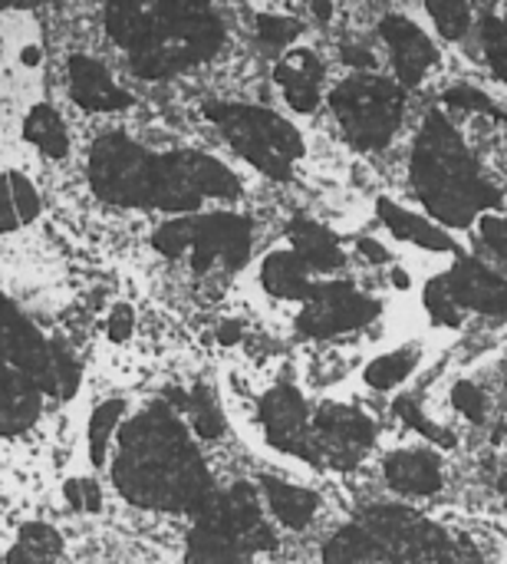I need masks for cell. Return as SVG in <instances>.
<instances>
[{"instance_id":"cell-1","label":"cell","mask_w":507,"mask_h":564,"mask_svg":"<svg viewBox=\"0 0 507 564\" xmlns=\"http://www.w3.org/2000/svg\"><path fill=\"white\" fill-rule=\"evenodd\" d=\"M86 178L106 205L168 212L175 218L195 215L208 202L241 198V178L221 159L191 149L155 152L119 129L89 145Z\"/></svg>"},{"instance_id":"cell-2","label":"cell","mask_w":507,"mask_h":564,"mask_svg":"<svg viewBox=\"0 0 507 564\" xmlns=\"http://www.w3.org/2000/svg\"><path fill=\"white\" fill-rule=\"evenodd\" d=\"M109 476L125 502L172 516L198 519L218 492L195 436L165 400L122 420Z\"/></svg>"},{"instance_id":"cell-3","label":"cell","mask_w":507,"mask_h":564,"mask_svg":"<svg viewBox=\"0 0 507 564\" xmlns=\"http://www.w3.org/2000/svg\"><path fill=\"white\" fill-rule=\"evenodd\" d=\"M102 26L125 53L129 73L145 83H165L214 59L228 40V26L214 7L185 0L109 3Z\"/></svg>"},{"instance_id":"cell-4","label":"cell","mask_w":507,"mask_h":564,"mask_svg":"<svg viewBox=\"0 0 507 564\" xmlns=\"http://www.w3.org/2000/svg\"><path fill=\"white\" fill-rule=\"evenodd\" d=\"M412 185L426 208L452 228H465L478 212L502 205V192L482 178L478 162L442 112H429L416 139Z\"/></svg>"},{"instance_id":"cell-5","label":"cell","mask_w":507,"mask_h":564,"mask_svg":"<svg viewBox=\"0 0 507 564\" xmlns=\"http://www.w3.org/2000/svg\"><path fill=\"white\" fill-rule=\"evenodd\" d=\"M152 248L168 261H185L198 278L234 274L254 251V221L238 212H195L155 228Z\"/></svg>"},{"instance_id":"cell-6","label":"cell","mask_w":507,"mask_h":564,"mask_svg":"<svg viewBox=\"0 0 507 564\" xmlns=\"http://www.w3.org/2000/svg\"><path fill=\"white\" fill-rule=\"evenodd\" d=\"M205 119L218 129V135L257 172L267 178H290L297 159H304V135L284 116L247 106V102H208Z\"/></svg>"},{"instance_id":"cell-7","label":"cell","mask_w":507,"mask_h":564,"mask_svg":"<svg viewBox=\"0 0 507 564\" xmlns=\"http://www.w3.org/2000/svg\"><path fill=\"white\" fill-rule=\"evenodd\" d=\"M330 106H333V116H337L343 135L356 149L376 152L393 142V135L403 122L406 93L393 79L356 73V76L343 79L340 86H333Z\"/></svg>"},{"instance_id":"cell-8","label":"cell","mask_w":507,"mask_h":564,"mask_svg":"<svg viewBox=\"0 0 507 564\" xmlns=\"http://www.w3.org/2000/svg\"><path fill=\"white\" fill-rule=\"evenodd\" d=\"M310 430H313L317 466L337 469V473L356 469L376 440L373 420L363 410L346 406V403H323L310 416Z\"/></svg>"},{"instance_id":"cell-9","label":"cell","mask_w":507,"mask_h":564,"mask_svg":"<svg viewBox=\"0 0 507 564\" xmlns=\"http://www.w3.org/2000/svg\"><path fill=\"white\" fill-rule=\"evenodd\" d=\"M379 311L383 304L366 297L353 284H313L310 297L304 301V311L297 314V330L310 340H330L366 327Z\"/></svg>"},{"instance_id":"cell-10","label":"cell","mask_w":507,"mask_h":564,"mask_svg":"<svg viewBox=\"0 0 507 564\" xmlns=\"http://www.w3.org/2000/svg\"><path fill=\"white\" fill-rule=\"evenodd\" d=\"M195 522L238 542L247 555H264V552L277 549V535L264 522V502H261L257 489L247 482H231L228 489L214 492L211 506Z\"/></svg>"},{"instance_id":"cell-11","label":"cell","mask_w":507,"mask_h":564,"mask_svg":"<svg viewBox=\"0 0 507 564\" xmlns=\"http://www.w3.org/2000/svg\"><path fill=\"white\" fill-rule=\"evenodd\" d=\"M261 430H264V440L274 449L317 466L310 406L300 397V390H294L290 383H280V387L264 393V400H261Z\"/></svg>"},{"instance_id":"cell-12","label":"cell","mask_w":507,"mask_h":564,"mask_svg":"<svg viewBox=\"0 0 507 564\" xmlns=\"http://www.w3.org/2000/svg\"><path fill=\"white\" fill-rule=\"evenodd\" d=\"M66 86L69 99L86 112H122L135 102L132 93L122 89L109 73V66L89 53H73L66 59Z\"/></svg>"},{"instance_id":"cell-13","label":"cell","mask_w":507,"mask_h":564,"mask_svg":"<svg viewBox=\"0 0 507 564\" xmlns=\"http://www.w3.org/2000/svg\"><path fill=\"white\" fill-rule=\"evenodd\" d=\"M379 33L393 53V66H396V76L403 86H419L422 76L436 66L439 59V50L436 43L403 13H389L383 17L379 23Z\"/></svg>"},{"instance_id":"cell-14","label":"cell","mask_w":507,"mask_h":564,"mask_svg":"<svg viewBox=\"0 0 507 564\" xmlns=\"http://www.w3.org/2000/svg\"><path fill=\"white\" fill-rule=\"evenodd\" d=\"M442 288L455 307L507 317V281L478 261H459L452 274L442 281Z\"/></svg>"},{"instance_id":"cell-15","label":"cell","mask_w":507,"mask_h":564,"mask_svg":"<svg viewBox=\"0 0 507 564\" xmlns=\"http://www.w3.org/2000/svg\"><path fill=\"white\" fill-rule=\"evenodd\" d=\"M43 390L0 350V436L26 433L43 413Z\"/></svg>"},{"instance_id":"cell-16","label":"cell","mask_w":507,"mask_h":564,"mask_svg":"<svg viewBox=\"0 0 507 564\" xmlns=\"http://www.w3.org/2000/svg\"><path fill=\"white\" fill-rule=\"evenodd\" d=\"M274 83L297 112H313L323 93V63L313 50H287L274 66Z\"/></svg>"},{"instance_id":"cell-17","label":"cell","mask_w":507,"mask_h":564,"mask_svg":"<svg viewBox=\"0 0 507 564\" xmlns=\"http://www.w3.org/2000/svg\"><path fill=\"white\" fill-rule=\"evenodd\" d=\"M383 476H386V482H389L396 492L416 496V499L436 496V492L442 489V482H445L442 463H439V456L429 453V449H399V453L386 456Z\"/></svg>"},{"instance_id":"cell-18","label":"cell","mask_w":507,"mask_h":564,"mask_svg":"<svg viewBox=\"0 0 507 564\" xmlns=\"http://www.w3.org/2000/svg\"><path fill=\"white\" fill-rule=\"evenodd\" d=\"M261 492H264V502H267L271 516L284 529H290V532H304L317 519V512H320V496L304 489V486L264 476L261 479Z\"/></svg>"},{"instance_id":"cell-19","label":"cell","mask_w":507,"mask_h":564,"mask_svg":"<svg viewBox=\"0 0 507 564\" xmlns=\"http://www.w3.org/2000/svg\"><path fill=\"white\" fill-rule=\"evenodd\" d=\"M290 235V251L307 264V271H337L343 268V248L333 231H327L317 221L294 218L287 225Z\"/></svg>"},{"instance_id":"cell-20","label":"cell","mask_w":507,"mask_h":564,"mask_svg":"<svg viewBox=\"0 0 507 564\" xmlns=\"http://www.w3.org/2000/svg\"><path fill=\"white\" fill-rule=\"evenodd\" d=\"M261 284L271 297H280V301H307L310 291H313V281H310V271L307 264L290 251V248H280V251H271L261 264Z\"/></svg>"},{"instance_id":"cell-21","label":"cell","mask_w":507,"mask_h":564,"mask_svg":"<svg viewBox=\"0 0 507 564\" xmlns=\"http://www.w3.org/2000/svg\"><path fill=\"white\" fill-rule=\"evenodd\" d=\"M63 535L46 522H26L16 529L3 562L7 564H56L63 558Z\"/></svg>"},{"instance_id":"cell-22","label":"cell","mask_w":507,"mask_h":564,"mask_svg":"<svg viewBox=\"0 0 507 564\" xmlns=\"http://www.w3.org/2000/svg\"><path fill=\"white\" fill-rule=\"evenodd\" d=\"M40 192L23 172L0 175V231H16L40 218Z\"/></svg>"},{"instance_id":"cell-23","label":"cell","mask_w":507,"mask_h":564,"mask_svg":"<svg viewBox=\"0 0 507 564\" xmlns=\"http://www.w3.org/2000/svg\"><path fill=\"white\" fill-rule=\"evenodd\" d=\"M376 208H379V218L386 221V228H389L396 238L412 241V245H422V248H429V251H455V241H452L442 228H436V225H429L426 218L406 212L403 205H396V202H389V198H379Z\"/></svg>"},{"instance_id":"cell-24","label":"cell","mask_w":507,"mask_h":564,"mask_svg":"<svg viewBox=\"0 0 507 564\" xmlns=\"http://www.w3.org/2000/svg\"><path fill=\"white\" fill-rule=\"evenodd\" d=\"M165 403L181 416V423L188 426L191 436L208 440V443L224 436V416L208 390H181L178 397H172Z\"/></svg>"},{"instance_id":"cell-25","label":"cell","mask_w":507,"mask_h":564,"mask_svg":"<svg viewBox=\"0 0 507 564\" xmlns=\"http://www.w3.org/2000/svg\"><path fill=\"white\" fill-rule=\"evenodd\" d=\"M23 139L33 149H40L46 159H66L69 149H73L63 116L53 106H46V102H36L26 112V119H23Z\"/></svg>"},{"instance_id":"cell-26","label":"cell","mask_w":507,"mask_h":564,"mask_svg":"<svg viewBox=\"0 0 507 564\" xmlns=\"http://www.w3.org/2000/svg\"><path fill=\"white\" fill-rule=\"evenodd\" d=\"M185 564H254V562H251V555H247L238 542H231V539H224L221 532H214V529H208V525L195 522V529H191V535H188Z\"/></svg>"},{"instance_id":"cell-27","label":"cell","mask_w":507,"mask_h":564,"mask_svg":"<svg viewBox=\"0 0 507 564\" xmlns=\"http://www.w3.org/2000/svg\"><path fill=\"white\" fill-rule=\"evenodd\" d=\"M122 420H125V400H119V397L115 400H106V403H99L92 410L86 440H89V459H92L96 469L106 466V453H109V446H112Z\"/></svg>"},{"instance_id":"cell-28","label":"cell","mask_w":507,"mask_h":564,"mask_svg":"<svg viewBox=\"0 0 507 564\" xmlns=\"http://www.w3.org/2000/svg\"><path fill=\"white\" fill-rule=\"evenodd\" d=\"M416 364H419V357L412 350H396V354H386V357L373 360L363 377H366V383L373 390H396L399 383H406L412 377Z\"/></svg>"},{"instance_id":"cell-29","label":"cell","mask_w":507,"mask_h":564,"mask_svg":"<svg viewBox=\"0 0 507 564\" xmlns=\"http://www.w3.org/2000/svg\"><path fill=\"white\" fill-rule=\"evenodd\" d=\"M429 17L436 20L439 33L449 36V40H462L472 26V7L469 3H455V0H429L426 3Z\"/></svg>"},{"instance_id":"cell-30","label":"cell","mask_w":507,"mask_h":564,"mask_svg":"<svg viewBox=\"0 0 507 564\" xmlns=\"http://www.w3.org/2000/svg\"><path fill=\"white\" fill-rule=\"evenodd\" d=\"M300 36V23L294 17H277V13H264L257 20V40L264 50H290V43Z\"/></svg>"},{"instance_id":"cell-31","label":"cell","mask_w":507,"mask_h":564,"mask_svg":"<svg viewBox=\"0 0 507 564\" xmlns=\"http://www.w3.org/2000/svg\"><path fill=\"white\" fill-rule=\"evenodd\" d=\"M482 46H485L492 69L507 83V23L498 20L495 13L482 17Z\"/></svg>"},{"instance_id":"cell-32","label":"cell","mask_w":507,"mask_h":564,"mask_svg":"<svg viewBox=\"0 0 507 564\" xmlns=\"http://www.w3.org/2000/svg\"><path fill=\"white\" fill-rule=\"evenodd\" d=\"M396 416L403 420V423H409L412 430H419L426 440H432V443H439L442 449H452L455 446V433H449V430H442V426H436L409 397H399L396 400Z\"/></svg>"},{"instance_id":"cell-33","label":"cell","mask_w":507,"mask_h":564,"mask_svg":"<svg viewBox=\"0 0 507 564\" xmlns=\"http://www.w3.org/2000/svg\"><path fill=\"white\" fill-rule=\"evenodd\" d=\"M63 499L69 502V509L76 512H99L102 506V492H99V482L89 479V476H76L63 486Z\"/></svg>"},{"instance_id":"cell-34","label":"cell","mask_w":507,"mask_h":564,"mask_svg":"<svg viewBox=\"0 0 507 564\" xmlns=\"http://www.w3.org/2000/svg\"><path fill=\"white\" fill-rule=\"evenodd\" d=\"M445 106H452V109H472V112H485V116H502L498 106H495V99L488 93H482L475 86H465V83L445 89Z\"/></svg>"},{"instance_id":"cell-35","label":"cell","mask_w":507,"mask_h":564,"mask_svg":"<svg viewBox=\"0 0 507 564\" xmlns=\"http://www.w3.org/2000/svg\"><path fill=\"white\" fill-rule=\"evenodd\" d=\"M452 406H455L465 420H472V423H485V416H488V397H485L475 383H455V390H452Z\"/></svg>"},{"instance_id":"cell-36","label":"cell","mask_w":507,"mask_h":564,"mask_svg":"<svg viewBox=\"0 0 507 564\" xmlns=\"http://www.w3.org/2000/svg\"><path fill=\"white\" fill-rule=\"evenodd\" d=\"M426 307H429V314H432L436 324H449V327H459V324H462L459 307H455L452 297L445 294L442 281H432V284H429V291H426Z\"/></svg>"},{"instance_id":"cell-37","label":"cell","mask_w":507,"mask_h":564,"mask_svg":"<svg viewBox=\"0 0 507 564\" xmlns=\"http://www.w3.org/2000/svg\"><path fill=\"white\" fill-rule=\"evenodd\" d=\"M478 228H482L485 245H488L495 254L507 258V215H485V218L478 221Z\"/></svg>"},{"instance_id":"cell-38","label":"cell","mask_w":507,"mask_h":564,"mask_svg":"<svg viewBox=\"0 0 507 564\" xmlns=\"http://www.w3.org/2000/svg\"><path fill=\"white\" fill-rule=\"evenodd\" d=\"M132 327H135V314H132V307H129V304L112 307V314H109V321H106V334H109L115 344H122V340L132 334Z\"/></svg>"},{"instance_id":"cell-39","label":"cell","mask_w":507,"mask_h":564,"mask_svg":"<svg viewBox=\"0 0 507 564\" xmlns=\"http://www.w3.org/2000/svg\"><path fill=\"white\" fill-rule=\"evenodd\" d=\"M340 56H343V63H350V66H356V69H373V53L366 50V46H360V43H343L340 46Z\"/></svg>"},{"instance_id":"cell-40","label":"cell","mask_w":507,"mask_h":564,"mask_svg":"<svg viewBox=\"0 0 507 564\" xmlns=\"http://www.w3.org/2000/svg\"><path fill=\"white\" fill-rule=\"evenodd\" d=\"M360 251L370 258V261H389V251L383 245H376L373 238H360Z\"/></svg>"},{"instance_id":"cell-41","label":"cell","mask_w":507,"mask_h":564,"mask_svg":"<svg viewBox=\"0 0 507 564\" xmlns=\"http://www.w3.org/2000/svg\"><path fill=\"white\" fill-rule=\"evenodd\" d=\"M218 340H221V344H238V340H241V324H238V321L221 324V327H218Z\"/></svg>"},{"instance_id":"cell-42","label":"cell","mask_w":507,"mask_h":564,"mask_svg":"<svg viewBox=\"0 0 507 564\" xmlns=\"http://www.w3.org/2000/svg\"><path fill=\"white\" fill-rule=\"evenodd\" d=\"M313 13H317L320 20H330V17H333V7H327V3H317V7H313Z\"/></svg>"},{"instance_id":"cell-43","label":"cell","mask_w":507,"mask_h":564,"mask_svg":"<svg viewBox=\"0 0 507 564\" xmlns=\"http://www.w3.org/2000/svg\"><path fill=\"white\" fill-rule=\"evenodd\" d=\"M393 281H396V284H403V288H406V284H409V278H406V274H403V271H393Z\"/></svg>"}]
</instances>
